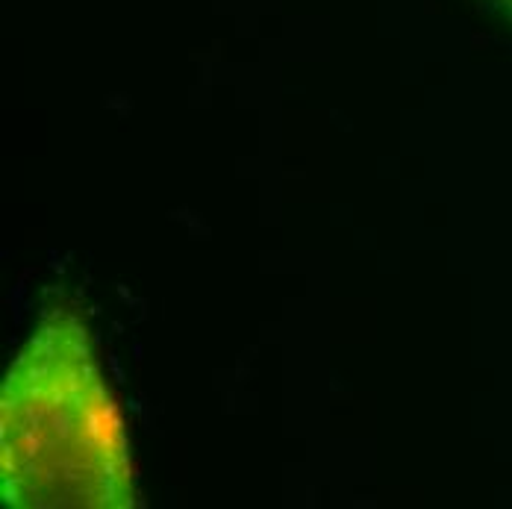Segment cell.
<instances>
[{
	"label": "cell",
	"mask_w": 512,
	"mask_h": 509,
	"mask_svg": "<svg viewBox=\"0 0 512 509\" xmlns=\"http://www.w3.org/2000/svg\"><path fill=\"white\" fill-rule=\"evenodd\" d=\"M495 3H498V9L512 21V0H495Z\"/></svg>",
	"instance_id": "7a4b0ae2"
},
{
	"label": "cell",
	"mask_w": 512,
	"mask_h": 509,
	"mask_svg": "<svg viewBox=\"0 0 512 509\" xmlns=\"http://www.w3.org/2000/svg\"><path fill=\"white\" fill-rule=\"evenodd\" d=\"M0 486L15 509H130L136 471L124 418L86 327L51 312L0 392Z\"/></svg>",
	"instance_id": "6da1fadb"
}]
</instances>
